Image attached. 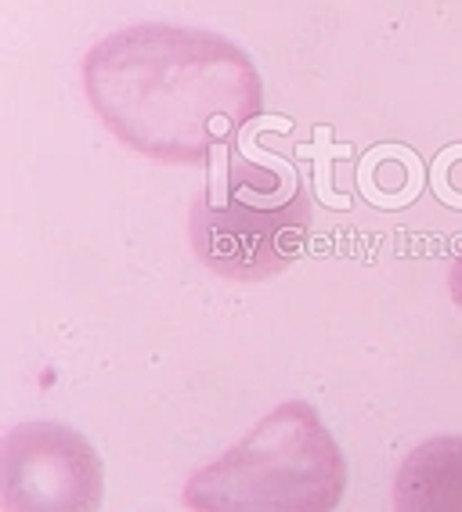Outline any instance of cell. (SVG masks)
Wrapping results in <instances>:
<instances>
[{
    "mask_svg": "<svg viewBox=\"0 0 462 512\" xmlns=\"http://www.w3.org/2000/svg\"><path fill=\"white\" fill-rule=\"evenodd\" d=\"M347 458L315 404L282 401L210 466L188 476V512H336Z\"/></svg>",
    "mask_w": 462,
    "mask_h": 512,
    "instance_id": "cell-2",
    "label": "cell"
},
{
    "mask_svg": "<svg viewBox=\"0 0 462 512\" xmlns=\"http://www.w3.org/2000/svg\"><path fill=\"white\" fill-rule=\"evenodd\" d=\"M448 293H452V303L462 311V249L452 260V267H448Z\"/></svg>",
    "mask_w": 462,
    "mask_h": 512,
    "instance_id": "cell-6",
    "label": "cell"
},
{
    "mask_svg": "<svg viewBox=\"0 0 462 512\" xmlns=\"http://www.w3.org/2000/svg\"><path fill=\"white\" fill-rule=\"evenodd\" d=\"M311 220L315 202L293 170L250 163L228 145L224 166H213L188 210V238L199 264L213 275L257 285L304 256Z\"/></svg>",
    "mask_w": 462,
    "mask_h": 512,
    "instance_id": "cell-3",
    "label": "cell"
},
{
    "mask_svg": "<svg viewBox=\"0 0 462 512\" xmlns=\"http://www.w3.org/2000/svg\"><path fill=\"white\" fill-rule=\"evenodd\" d=\"M80 76L112 138L170 166H210L264 112L253 58L221 33L195 26L116 29L87 47Z\"/></svg>",
    "mask_w": 462,
    "mask_h": 512,
    "instance_id": "cell-1",
    "label": "cell"
},
{
    "mask_svg": "<svg viewBox=\"0 0 462 512\" xmlns=\"http://www.w3.org/2000/svg\"><path fill=\"white\" fill-rule=\"evenodd\" d=\"M394 512H462V433L430 437L401 458Z\"/></svg>",
    "mask_w": 462,
    "mask_h": 512,
    "instance_id": "cell-5",
    "label": "cell"
},
{
    "mask_svg": "<svg viewBox=\"0 0 462 512\" xmlns=\"http://www.w3.org/2000/svg\"><path fill=\"white\" fill-rule=\"evenodd\" d=\"M105 466L84 433L62 422H22L0 440L4 512H102Z\"/></svg>",
    "mask_w": 462,
    "mask_h": 512,
    "instance_id": "cell-4",
    "label": "cell"
}]
</instances>
